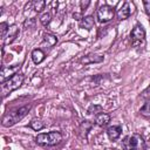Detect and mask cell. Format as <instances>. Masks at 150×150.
<instances>
[{"label": "cell", "mask_w": 150, "mask_h": 150, "mask_svg": "<svg viewBox=\"0 0 150 150\" xmlns=\"http://www.w3.org/2000/svg\"><path fill=\"white\" fill-rule=\"evenodd\" d=\"M114 16H115V9L109 5H102L96 11V19L101 23L109 22L110 20L114 19Z\"/></svg>", "instance_id": "cell-5"}, {"label": "cell", "mask_w": 150, "mask_h": 150, "mask_svg": "<svg viewBox=\"0 0 150 150\" xmlns=\"http://www.w3.org/2000/svg\"><path fill=\"white\" fill-rule=\"evenodd\" d=\"M139 97L143 98V100H150V84H149V86L141 93Z\"/></svg>", "instance_id": "cell-23"}, {"label": "cell", "mask_w": 150, "mask_h": 150, "mask_svg": "<svg viewBox=\"0 0 150 150\" xmlns=\"http://www.w3.org/2000/svg\"><path fill=\"white\" fill-rule=\"evenodd\" d=\"M19 68H20V64H15L14 67H6V66H2V67H1V73H0V75H1V82H4V81H6L7 79H9V77H11L9 75L16 74V69H19Z\"/></svg>", "instance_id": "cell-9"}, {"label": "cell", "mask_w": 150, "mask_h": 150, "mask_svg": "<svg viewBox=\"0 0 150 150\" xmlns=\"http://www.w3.org/2000/svg\"><path fill=\"white\" fill-rule=\"evenodd\" d=\"M89 5H90V1H89V0H86V1H81V2H80V7H81L82 11H86Z\"/></svg>", "instance_id": "cell-26"}, {"label": "cell", "mask_w": 150, "mask_h": 150, "mask_svg": "<svg viewBox=\"0 0 150 150\" xmlns=\"http://www.w3.org/2000/svg\"><path fill=\"white\" fill-rule=\"evenodd\" d=\"M145 148H146L145 141L139 134L128 135L122 141L123 150H145Z\"/></svg>", "instance_id": "cell-4"}, {"label": "cell", "mask_w": 150, "mask_h": 150, "mask_svg": "<svg viewBox=\"0 0 150 150\" xmlns=\"http://www.w3.org/2000/svg\"><path fill=\"white\" fill-rule=\"evenodd\" d=\"M29 128H32L33 130H35V131H40V130H42L43 128H45V123L41 121V120H39V118H33L30 122H29Z\"/></svg>", "instance_id": "cell-15"}, {"label": "cell", "mask_w": 150, "mask_h": 150, "mask_svg": "<svg viewBox=\"0 0 150 150\" xmlns=\"http://www.w3.org/2000/svg\"><path fill=\"white\" fill-rule=\"evenodd\" d=\"M143 6H144V9H145V13L150 16V0H144Z\"/></svg>", "instance_id": "cell-25"}, {"label": "cell", "mask_w": 150, "mask_h": 150, "mask_svg": "<svg viewBox=\"0 0 150 150\" xmlns=\"http://www.w3.org/2000/svg\"><path fill=\"white\" fill-rule=\"evenodd\" d=\"M43 41H45V42H47L49 47H53V46L57 42V39H56V36H55V35L47 33V34H45V35H43Z\"/></svg>", "instance_id": "cell-17"}, {"label": "cell", "mask_w": 150, "mask_h": 150, "mask_svg": "<svg viewBox=\"0 0 150 150\" xmlns=\"http://www.w3.org/2000/svg\"><path fill=\"white\" fill-rule=\"evenodd\" d=\"M25 76L21 73H16L14 75H12L9 79H7L6 81L1 82V96L2 98H5L8 94H11L12 91L19 89L21 87V84L23 83Z\"/></svg>", "instance_id": "cell-2"}, {"label": "cell", "mask_w": 150, "mask_h": 150, "mask_svg": "<svg viewBox=\"0 0 150 150\" xmlns=\"http://www.w3.org/2000/svg\"><path fill=\"white\" fill-rule=\"evenodd\" d=\"M8 29H9V26H8V23L7 22H1L0 23V32H1V40H2V43H4V41H5V39H6V36H7V33H8Z\"/></svg>", "instance_id": "cell-19"}, {"label": "cell", "mask_w": 150, "mask_h": 150, "mask_svg": "<svg viewBox=\"0 0 150 150\" xmlns=\"http://www.w3.org/2000/svg\"><path fill=\"white\" fill-rule=\"evenodd\" d=\"M30 109H32V104H26V105H22V107H19V108H15V109L7 111L1 118L2 127L8 128V127L16 124L19 121H21L30 111Z\"/></svg>", "instance_id": "cell-1"}, {"label": "cell", "mask_w": 150, "mask_h": 150, "mask_svg": "<svg viewBox=\"0 0 150 150\" xmlns=\"http://www.w3.org/2000/svg\"><path fill=\"white\" fill-rule=\"evenodd\" d=\"M30 7H32V9L33 11H35V12H41L43 8H45V6H46V1H42V0H38V1H32L30 4Z\"/></svg>", "instance_id": "cell-16"}, {"label": "cell", "mask_w": 150, "mask_h": 150, "mask_svg": "<svg viewBox=\"0 0 150 150\" xmlns=\"http://www.w3.org/2000/svg\"><path fill=\"white\" fill-rule=\"evenodd\" d=\"M94 25H95V21H94V18L91 15H87V16H83L82 20L79 22V26L86 30H91L94 28Z\"/></svg>", "instance_id": "cell-12"}, {"label": "cell", "mask_w": 150, "mask_h": 150, "mask_svg": "<svg viewBox=\"0 0 150 150\" xmlns=\"http://www.w3.org/2000/svg\"><path fill=\"white\" fill-rule=\"evenodd\" d=\"M91 128V124L88 122V121H84L82 124H81V128H80V130H81V134H82V137H87V134H88V130Z\"/></svg>", "instance_id": "cell-22"}, {"label": "cell", "mask_w": 150, "mask_h": 150, "mask_svg": "<svg viewBox=\"0 0 150 150\" xmlns=\"http://www.w3.org/2000/svg\"><path fill=\"white\" fill-rule=\"evenodd\" d=\"M35 25V19L34 18H30V19H27L23 23V27L27 29V28H33Z\"/></svg>", "instance_id": "cell-24"}, {"label": "cell", "mask_w": 150, "mask_h": 150, "mask_svg": "<svg viewBox=\"0 0 150 150\" xmlns=\"http://www.w3.org/2000/svg\"><path fill=\"white\" fill-rule=\"evenodd\" d=\"M50 21H52V15H50L49 12H46V13H43V14L40 16V22H41L43 26H48V25L50 23Z\"/></svg>", "instance_id": "cell-20"}, {"label": "cell", "mask_w": 150, "mask_h": 150, "mask_svg": "<svg viewBox=\"0 0 150 150\" xmlns=\"http://www.w3.org/2000/svg\"><path fill=\"white\" fill-rule=\"evenodd\" d=\"M104 61V56L100 54H88L81 59V63L90 64V63H101Z\"/></svg>", "instance_id": "cell-8"}, {"label": "cell", "mask_w": 150, "mask_h": 150, "mask_svg": "<svg viewBox=\"0 0 150 150\" xmlns=\"http://www.w3.org/2000/svg\"><path fill=\"white\" fill-rule=\"evenodd\" d=\"M19 35V28L16 25H11L9 26V29H8V33H7V36L4 41V45H9L12 43Z\"/></svg>", "instance_id": "cell-11"}, {"label": "cell", "mask_w": 150, "mask_h": 150, "mask_svg": "<svg viewBox=\"0 0 150 150\" xmlns=\"http://www.w3.org/2000/svg\"><path fill=\"white\" fill-rule=\"evenodd\" d=\"M45 57H46V55H45L43 50L40 49V48H36L32 52V60L35 64H40L45 60Z\"/></svg>", "instance_id": "cell-14"}, {"label": "cell", "mask_w": 150, "mask_h": 150, "mask_svg": "<svg viewBox=\"0 0 150 150\" xmlns=\"http://www.w3.org/2000/svg\"><path fill=\"white\" fill-rule=\"evenodd\" d=\"M109 122H110V115L107 112H101L95 116V124H97L98 127H105L108 125Z\"/></svg>", "instance_id": "cell-13"}, {"label": "cell", "mask_w": 150, "mask_h": 150, "mask_svg": "<svg viewBox=\"0 0 150 150\" xmlns=\"http://www.w3.org/2000/svg\"><path fill=\"white\" fill-rule=\"evenodd\" d=\"M139 114L144 117H149L150 118V102L144 103V105L139 109Z\"/></svg>", "instance_id": "cell-21"}, {"label": "cell", "mask_w": 150, "mask_h": 150, "mask_svg": "<svg viewBox=\"0 0 150 150\" xmlns=\"http://www.w3.org/2000/svg\"><path fill=\"white\" fill-rule=\"evenodd\" d=\"M134 12V5L130 2H124L121 8L117 11V19L118 20H125L128 19Z\"/></svg>", "instance_id": "cell-7"}, {"label": "cell", "mask_w": 150, "mask_h": 150, "mask_svg": "<svg viewBox=\"0 0 150 150\" xmlns=\"http://www.w3.org/2000/svg\"><path fill=\"white\" fill-rule=\"evenodd\" d=\"M130 38L132 40L134 46H136L141 41H144V39H145V30H144L143 26L142 25H136L132 28L131 33H130Z\"/></svg>", "instance_id": "cell-6"}, {"label": "cell", "mask_w": 150, "mask_h": 150, "mask_svg": "<svg viewBox=\"0 0 150 150\" xmlns=\"http://www.w3.org/2000/svg\"><path fill=\"white\" fill-rule=\"evenodd\" d=\"M122 134V127L121 125H110L107 129V135L110 141H116L120 138Z\"/></svg>", "instance_id": "cell-10"}, {"label": "cell", "mask_w": 150, "mask_h": 150, "mask_svg": "<svg viewBox=\"0 0 150 150\" xmlns=\"http://www.w3.org/2000/svg\"><path fill=\"white\" fill-rule=\"evenodd\" d=\"M101 112H103V110H102V107L98 105V104H91L88 108V114H90V115H95L96 116V115H98Z\"/></svg>", "instance_id": "cell-18"}, {"label": "cell", "mask_w": 150, "mask_h": 150, "mask_svg": "<svg viewBox=\"0 0 150 150\" xmlns=\"http://www.w3.org/2000/svg\"><path fill=\"white\" fill-rule=\"evenodd\" d=\"M63 136L60 131H49V132H42V134H38V136L35 137V143L40 146H54L56 144H59L62 141Z\"/></svg>", "instance_id": "cell-3"}]
</instances>
